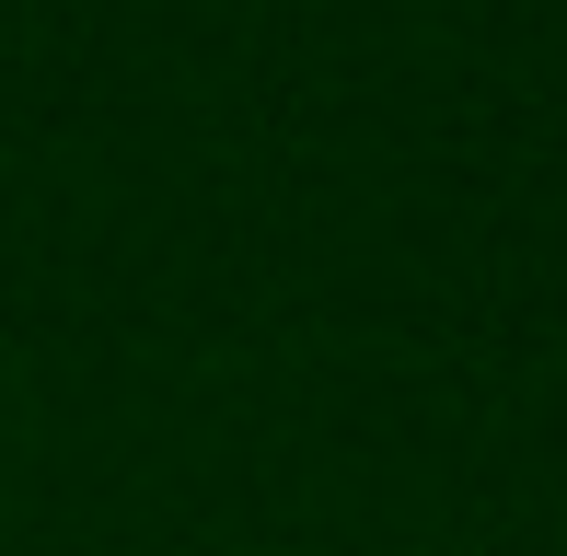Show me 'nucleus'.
I'll return each mask as SVG.
<instances>
[]
</instances>
